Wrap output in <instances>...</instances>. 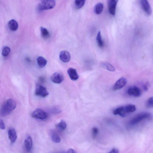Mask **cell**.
Here are the masks:
<instances>
[{
    "mask_svg": "<svg viewBox=\"0 0 153 153\" xmlns=\"http://www.w3.org/2000/svg\"><path fill=\"white\" fill-rule=\"evenodd\" d=\"M16 103L13 99L7 100L3 104L1 110V115L5 116L10 114L16 108Z\"/></svg>",
    "mask_w": 153,
    "mask_h": 153,
    "instance_id": "1",
    "label": "cell"
},
{
    "mask_svg": "<svg viewBox=\"0 0 153 153\" xmlns=\"http://www.w3.org/2000/svg\"><path fill=\"white\" fill-rule=\"evenodd\" d=\"M136 110L135 105L129 104L124 106H121L118 108L113 111L114 115L119 114L122 117H125L129 113L133 112Z\"/></svg>",
    "mask_w": 153,
    "mask_h": 153,
    "instance_id": "2",
    "label": "cell"
},
{
    "mask_svg": "<svg viewBox=\"0 0 153 153\" xmlns=\"http://www.w3.org/2000/svg\"><path fill=\"white\" fill-rule=\"evenodd\" d=\"M151 115L148 112H143L139 113L132 119L130 122L131 125H137L141 121L150 118Z\"/></svg>",
    "mask_w": 153,
    "mask_h": 153,
    "instance_id": "3",
    "label": "cell"
},
{
    "mask_svg": "<svg viewBox=\"0 0 153 153\" xmlns=\"http://www.w3.org/2000/svg\"><path fill=\"white\" fill-rule=\"evenodd\" d=\"M56 5V2L52 0L42 1L38 6V10L42 11L53 8Z\"/></svg>",
    "mask_w": 153,
    "mask_h": 153,
    "instance_id": "4",
    "label": "cell"
},
{
    "mask_svg": "<svg viewBox=\"0 0 153 153\" xmlns=\"http://www.w3.org/2000/svg\"><path fill=\"white\" fill-rule=\"evenodd\" d=\"M35 94L37 96L45 97L49 94L46 88L43 86L37 84L36 85Z\"/></svg>",
    "mask_w": 153,
    "mask_h": 153,
    "instance_id": "5",
    "label": "cell"
},
{
    "mask_svg": "<svg viewBox=\"0 0 153 153\" xmlns=\"http://www.w3.org/2000/svg\"><path fill=\"white\" fill-rule=\"evenodd\" d=\"M33 118L41 120L46 119L48 116L46 113L40 109H37L34 111L32 114Z\"/></svg>",
    "mask_w": 153,
    "mask_h": 153,
    "instance_id": "6",
    "label": "cell"
},
{
    "mask_svg": "<svg viewBox=\"0 0 153 153\" xmlns=\"http://www.w3.org/2000/svg\"><path fill=\"white\" fill-rule=\"evenodd\" d=\"M140 3L143 11L147 15H150L152 13V9L149 2L146 0H142Z\"/></svg>",
    "mask_w": 153,
    "mask_h": 153,
    "instance_id": "7",
    "label": "cell"
},
{
    "mask_svg": "<svg viewBox=\"0 0 153 153\" xmlns=\"http://www.w3.org/2000/svg\"><path fill=\"white\" fill-rule=\"evenodd\" d=\"M127 92L129 95L135 97L140 96L141 93L140 89L136 86H132L129 88Z\"/></svg>",
    "mask_w": 153,
    "mask_h": 153,
    "instance_id": "8",
    "label": "cell"
},
{
    "mask_svg": "<svg viewBox=\"0 0 153 153\" xmlns=\"http://www.w3.org/2000/svg\"><path fill=\"white\" fill-rule=\"evenodd\" d=\"M118 1L109 0L108 1V10L110 13L112 15L116 14V8Z\"/></svg>",
    "mask_w": 153,
    "mask_h": 153,
    "instance_id": "9",
    "label": "cell"
},
{
    "mask_svg": "<svg viewBox=\"0 0 153 153\" xmlns=\"http://www.w3.org/2000/svg\"><path fill=\"white\" fill-rule=\"evenodd\" d=\"M127 80L125 78L122 77L119 79L114 85L113 90H116L123 88L126 84Z\"/></svg>",
    "mask_w": 153,
    "mask_h": 153,
    "instance_id": "10",
    "label": "cell"
},
{
    "mask_svg": "<svg viewBox=\"0 0 153 153\" xmlns=\"http://www.w3.org/2000/svg\"><path fill=\"white\" fill-rule=\"evenodd\" d=\"M51 79L53 83L59 84L61 83L63 81L64 77L61 73L56 72L52 75Z\"/></svg>",
    "mask_w": 153,
    "mask_h": 153,
    "instance_id": "11",
    "label": "cell"
},
{
    "mask_svg": "<svg viewBox=\"0 0 153 153\" xmlns=\"http://www.w3.org/2000/svg\"><path fill=\"white\" fill-rule=\"evenodd\" d=\"M59 57L60 60L64 62H68L71 59V56L70 53L68 51H63L61 52Z\"/></svg>",
    "mask_w": 153,
    "mask_h": 153,
    "instance_id": "12",
    "label": "cell"
},
{
    "mask_svg": "<svg viewBox=\"0 0 153 153\" xmlns=\"http://www.w3.org/2000/svg\"><path fill=\"white\" fill-rule=\"evenodd\" d=\"M8 136L12 143L15 142L17 139V134L15 130L13 128H9L8 131Z\"/></svg>",
    "mask_w": 153,
    "mask_h": 153,
    "instance_id": "13",
    "label": "cell"
},
{
    "mask_svg": "<svg viewBox=\"0 0 153 153\" xmlns=\"http://www.w3.org/2000/svg\"><path fill=\"white\" fill-rule=\"evenodd\" d=\"M67 72L72 80L76 81L79 79V75L76 69L72 68H70Z\"/></svg>",
    "mask_w": 153,
    "mask_h": 153,
    "instance_id": "14",
    "label": "cell"
},
{
    "mask_svg": "<svg viewBox=\"0 0 153 153\" xmlns=\"http://www.w3.org/2000/svg\"><path fill=\"white\" fill-rule=\"evenodd\" d=\"M24 145L27 150L30 152L32 150L33 147V142L30 136H28L24 141Z\"/></svg>",
    "mask_w": 153,
    "mask_h": 153,
    "instance_id": "15",
    "label": "cell"
},
{
    "mask_svg": "<svg viewBox=\"0 0 153 153\" xmlns=\"http://www.w3.org/2000/svg\"><path fill=\"white\" fill-rule=\"evenodd\" d=\"M9 28L12 31L17 30L18 27V24L16 21L12 19L9 21L8 23Z\"/></svg>",
    "mask_w": 153,
    "mask_h": 153,
    "instance_id": "16",
    "label": "cell"
},
{
    "mask_svg": "<svg viewBox=\"0 0 153 153\" xmlns=\"http://www.w3.org/2000/svg\"><path fill=\"white\" fill-rule=\"evenodd\" d=\"M37 63L41 68H43L46 65L47 61L44 57L42 56L38 57L37 59Z\"/></svg>",
    "mask_w": 153,
    "mask_h": 153,
    "instance_id": "17",
    "label": "cell"
},
{
    "mask_svg": "<svg viewBox=\"0 0 153 153\" xmlns=\"http://www.w3.org/2000/svg\"><path fill=\"white\" fill-rule=\"evenodd\" d=\"M103 9V5L101 3H99L95 5L94 7V12L97 14H100L102 12Z\"/></svg>",
    "mask_w": 153,
    "mask_h": 153,
    "instance_id": "18",
    "label": "cell"
},
{
    "mask_svg": "<svg viewBox=\"0 0 153 153\" xmlns=\"http://www.w3.org/2000/svg\"><path fill=\"white\" fill-rule=\"evenodd\" d=\"M51 138L52 140L57 143L60 142L61 139L59 135L54 131H53L51 133Z\"/></svg>",
    "mask_w": 153,
    "mask_h": 153,
    "instance_id": "19",
    "label": "cell"
},
{
    "mask_svg": "<svg viewBox=\"0 0 153 153\" xmlns=\"http://www.w3.org/2000/svg\"><path fill=\"white\" fill-rule=\"evenodd\" d=\"M41 31L42 37L44 39H46L50 37V32L46 28L41 27Z\"/></svg>",
    "mask_w": 153,
    "mask_h": 153,
    "instance_id": "20",
    "label": "cell"
},
{
    "mask_svg": "<svg viewBox=\"0 0 153 153\" xmlns=\"http://www.w3.org/2000/svg\"><path fill=\"white\" fill-rule=\"evenodd\" d=\"M102 66L103 68L106 69L109 71L114 72L115 71V69L111 64L108 62H104L102 63Z\"/></svg>",
    "mask_w": 153,
    "mask_h": 153,
    "instance_id": "21",
    "label": "cell"
},
{
    "mask_svg": "<svg viewBox=\"0 0 153 153\" xmlns=\"http://www.w3.org/2000/svg\"><path fill=\"white\" fill-rule=\"evenodd\" d=\"M96 41L97 44L100 48H102L104 46V42L102 39L101 33L100 32H99L98 33Z\"/></svg>",
    "mask_w": 153,
    "mask_h": 153,
    "instance_id": "22",
    "label": "cell"
},
{
    "mask_svg": "<svg viewBox=\"0 0 153 153\" xmlns=\"http://www.w3.org/2000/svg\"><path fill=\"white\" fill-rule=\"evenodd\" d=\"M85 3V1L84 0H76L75 1V5L76 8L78 9L81 8Z\"/></svg>",
    "mask_w": 153,
    "mask_h": 153,
    "instance_id": "23",
    "label": "cell"
},
{
    "mask_svg": "<svg viewBox=\"0 0 153 153\" xmlns=\"http://www.w3.org/2000/svg\"><path fill=\"white\" fill-rule=\"evenodd\" d=\"M66 122L63 120H62L60 122L57 124V127L62 130H64L66 128Z\"/></svg>",
    "mask_w": 153,
    "mask_h": 153,
    "instance_id": "24",
    "label": "cell"
},
{
    "mask_svg": "<svg viewBox=\"0 0 153 153\" xmlns=\"http://www.w3.org/2000/svg\"><path fill=\"white\" fill-rule=\"evenodd\" d=\"M10 48L8 46H5L3 50L2 55L3 56L6 57L10 53Z\"/></svg>",
    "mask_w": 153,
    "mask_h": 153,
    "instance_id": "25",
    "label": "cell"
},
{
    "mask_svg": "<svg viewBox=\"0 0 153 153\" xmlns=\"http://www.w3.org/2000/svg\"><path fill=\"white\" fill-rule=\"evenodd\" d=\"M147 106L148 108H153V97L150 98L147 103Z\"/></svg>",
    "mask_w": 153,
    "mask_h": 153,
    "instance_id": "26",
    "label": "cell"
},
{
    "mask_svg": "<svg viewBox=\"0 0 153 153\" xmlns=\"http://www.w3.org/2000/svg\"><path fill=\"white\" fill-rule=\"evenodd\" d=\"M92 135L94 138H95L99 133V130L96 128H93L92 131Z\"/></svg>",
    "mask_w": 153,
    "mask_h": 153,
    "instance_id": "27",
    "label": "cell"
},
{
    "mask_svg": "<svg viewBox=\"0 0 153 153\" xmlns=\"http://www.w3.org/2000/svg\"><path fill=\"white\" fill-rule=\"evenodd\" d=\"M0 128L2 130H4L5 129V126L4 122L3 120H0Z\"/></svg>",
    "mask_w": 153,
    "mask_h": 153,
    "instance_id": "28",
    "label": "cell"
},
{
    "mask_svg": "<svg viewBox=\"0 0 153 153\" xmlns=\"http://www.w3.org/2000/svg\"><path fill=\"white\" fill-rule=\"evenodd\" d=\"M119 150L117 149L114 148L108 153H119Z\"/></svg>",
    "mask_w": 153,
    "mask_h": 153,
    "instance_id": "29",
    "label": "cell"
},
{
    "mask_svg": "<svg viewBox=\"0 0 153 153\" xmlns=\"http://www.w3.org/2000/svg\"><path fill=\"white\" fill-rule=\"evenodd\" d=\"M65 153H77L76 151L72 149H69Z\"/></svg>",
    "mask_w": 153,
    "mask_h": 153,
    "instance_id": "30",
    "label": "cell"
},
{
    "mask_svg": "<svg viewBox=\"0 0 153 153\" xmlns=\"http://www.w3.org/2000/svg\"><path fill=\"white\" fill-rule=\"evenodd\" d=\"M143 90L145 91H147L148 89V85L147 84H146L143 86Z\"/></svg>",
    "mask_w": 153,
    "mask_h": 153,
    "instance_id": "31",
    "label": "cell"
},
{
    "mask_svg": "<svg viewBox=\"0 0 153 153\" xmlns=\"http://www.w3.org/2000/svg\"></svg>",
    "mask_w": 153,
    "mask_h": 153,
    "instance_id": "32",
    "label": "cell"
}]
</instances>
